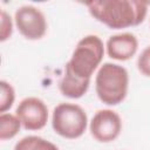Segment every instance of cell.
<instances>
[{"label": "cell", "mask_w": 150, "mask_h": 150, "mask_svg": "<svg viewBox=\"0 0 150 150\" xmlns=\"http://www.w3.org/2000/svg\"><path fill=\"white\" fill-rule=\"evenodd\" d=\"M90 15L110 29L141 25L148 14L149 2L138 0H95L86 4Z\"/></svg>", "instance_id": "obj_1"}, {"label": "cell", "mask_w": 150, "mask_h": 150, "mask_svg": "<svg viewBox=\"0 0 150 150\" xmlns=\"http://www.w3.org/2000/svg\"><path fill=\"white\" fill-rule=\"evenodd\" d=\"M129 90L128 70L112 62H105L97 69L95 76V91L98 100L107 105L122 103Z\"/></svg>", "instance_id": "obj_2"}, {"label": "cell", "mask_w": 150, "mask_h": 150, "mask_svg": "<svg viewBox=\"0 0 150 150\" xmlns=\"http://www.w3.org/2000/svg\"><path fill=\"white\" fill-rule=\"evenodd\" d=\"M104 53L105 45L100 36L95 34L86 35L76 43L64 69L81 79L91 80L94 71L102 64Z\"/></svg>", "instance_id": "obj_3"}, {"label": "cell", "mask_w": 150, "mask_h": 150, "mask_svg": "<svg viewBox=\"0 0 150 150\" xmlns=\"http://www.w3.org/2000/svg\"><path fill=\"white\" fill-rule=\"evenodd\" d=\"M89 127L84 109L75 103L62 102L52 112V128L59 136L67 139L80 138Z\"/></svg>", "instance_id": "obj_4"}, {"label": "cell", "mask_w": 150, "mask_h": 150, "mask_svg": "<svg viewBox=\"0 0 150 150\" xmlns=\"http://www.w3.org/2000/svg\"><path fill=\"white\" fill-rule=\"evenodd\" d=\"M14 25L19 33L30 41L42 39L48 28L45 14L33 5H23L16 8L14 13Z\"/></svg>", "instance_id": "obj_5"}, {"label": "cell", "mask_w": 150, "mask_h": 150, "mask_svg": "<svg viewBox=\"0 0 150 150\" xmlns=\"http://www.w3.org/2000/svg\"><path fill=\"white\" fill-rule=\"evenodd\" d=\"M122 127V118L115 110L100 109L94 114L88 128L95 141L110 143L121 135Z\"/></svg>", "instance_id": "obj_6"}, {"label": "cell", "mask_w": 150, "mask_h": 150, "mask_svg": "<svg viewBox=\"0 0 150 150\" xmlns=\"http://www.w3.org/2000/svg\"><path fill=\"white\" fill-rule=\"evenodd\" d=\"M22 128L29 131L41 130L46 127L49 117L47 104L39 97L29 96L21 100L15 109Z\"/></svg>", "instance_id": "obj_7"}, {"label": "cell", "mask_w": 150, "mask_h": 150, "mask_svg": "<svg viewBox=\"0 0 150 150\" xmlns=\"http://www.w3.org/2000/svg\"><path fill=\"white\" fill-rule=\"evenodd\" d=\"M138 40L132 33H118L109 36L105 42L107 55L116 61H128L136 55Z\"/></svg>", "instance_id": "obj_8"}, {"label": "cell", "mask_w": 150, "mask_h": 150, "mask_svg": "<svg viewBox=\"0 0 150 150\" xmlns=\"http://www.w3.org/2000/svg\"><path fill=\"white\" fill-rule=\"evenodd\" d=\"M89 86H90V80L81 79L67 69H64V74L59 81L60 93L63 96L73 100H77L84 96L89 89Z\"/></svg>", "instance_id": "obj_9"}, {"label": "cell", "mask_w": 150, "mask_h": 150, "mask_svg": "<svg viewBox=\"0 0 150 150\" xmlns=\"http://www.w3.org/2000/svg\"><path fill=\"white\" fill-rule=\"evenodd\" d=\"M13 150H60L53 142L36 135L25 136L19 139Z\"/></svg>", "instance_id": "obj_10"}, {"label": "cell", "mask_w": 150, "mask_h": 150, "mask_svg": "<svg viewBox=\"0 0 150 150\" xmlns=\"http://www.w3.org/2000/svg\"><path fill=\"white\" fill-rule=\"evenodd\" d=\"M22 124L16 115H13L11 112H4L0 114V139L7 141L14 138Z\"/></svg>", "instance_id": "obj_11"}, {"label": "cell", "mask_w": 150, "mask_h": 150, "mask_svg": "<svg viewBox=\"0 0 150 150\" xmlns=\"http://www.w3.org/2000/svg\"><path fill=\"white\" fill-rule=\"evenodd\" d=\"M15 102V89L14 87L5 81H0V112H7Z\"/></svg>", "instance_id": "obj_12"}, {"label": "cell", "mask_w": 150, "mask_h": 150, "mask_svg": "<svg viewBox=\"0 0 150 150\" xmlns=\"http://www.w3.org/2000/svg\"><path fill=\"white\" fill-rule=\"evenodd\" d=\"M13 27H14V22L12 16L5 9H2L0 15V41L1 42H5L8 39H11L13 34Z\"/></svg>", "instance_id": "obj_13"}, {"label": "cell", "mask_w": 150, "mask_h": 150, "mask_svg": "<svg viewBox=\"0 0 150 150\" xmlns=\"http://www.w3.org/2000/svg\"><path fill=\"white\" fill-rule=\"evenodd\" d=\"M137 68L141 74L150 77V46L145 47L137 57Z\"/></svg>", "instance_id": "obj_14"}, {"label": "cell", "mask_w": 150, "mask_h": 150, "mask_svg": "<svg viewBox=\"0 0 150 150\" xmlns=\"http://www.w3.org/2000/svg\"><path fill=\"white\" fill-rule=\"evenodd\" d=\"M149 6H150V4H149Z\"/></svg>", "instance_id": "obj_15"}]
</instances>
